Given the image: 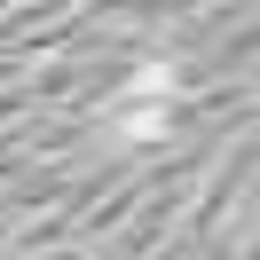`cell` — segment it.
Listing matches in <instances>:
<instances>
[{
    "label": "cell",
    "instance_id": "7a4b0ae2",
    "mask_svg": "<svg viewBox=\"0 0 260 260\" xmlns=\"http://www.w3.org/2000/svg\"><path fill=\"white\" fill-rule=\"evenodd\" d=\"M118 142H150V134H166V111H134V118H118Z\"/></svg>",
    "mask_w": 260,
    "mask_h": 260
},
{
    "label": "cell",
    "instance_id": "6da1fadb",
    "mask_svg": "<svg viewBox=\"0 0 260 260\" xmlns=\"http://www.w3.org/2000/svg\"><path fill=\"white\" fill-rule=\"evenodd\" d=\"M126 95H174V63H142L126 79Z\"/></svg>",
    "mask_w": 260,
    "mask_h": 260
}]
</instances>
